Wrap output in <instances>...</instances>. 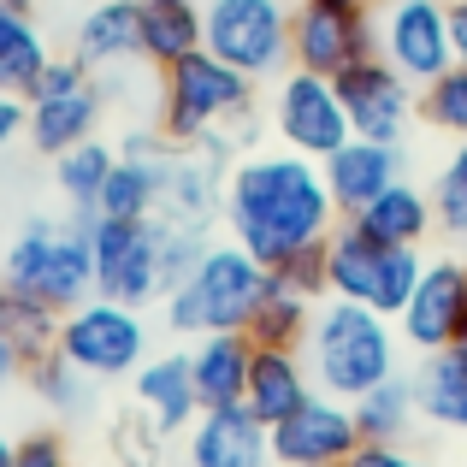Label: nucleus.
Returning a JSON list of instances; mask_svg holds the SVG:
<instances>
[{"label": "nucleus", "mask_w": 467, "mask_h": 467, "mask_svg": "<svg viewBox=\"0 0 467 467\" xmlns=\"http://www.w3.org/2000/svg\"><path fill=\"white\" fill-rule=\"evenodd\" d=\"M24 385L36 390V402H42V409H54V414H83V409H89L95 379L78 373V367H71L66 355L54 349V355H42V361L24 367Z\"/></svg>", "instance_id": "obj_30"}, {"label": "nucleus", "mask_w": 467, "mask_h": 467, "mask_svg": "<svg viewBox=\"0 0 467 467\" xmlns=\"http://www.w3.org/2000/svg\"><path fill=\"white\" fill-rule=\"evenodd\" d=\"M0 278L30 290L54 314H71L95 296V254H89V213L71 219H24L18 237L0 249Z\"/></svg>", "instance_id": "obj_3"}, {"label": "nucleus", "mask_w": 467, "mask_h": 467, "mask_svg": "<svg viewBox=\"0 0 467 467\" xmlns=\"http://www.w3.org/2000/svg\"><path fill=\"white\" fill-rule=\"evenodd\" d=\"M59 355H66L78 373H89L95 385L107 379H130L149 361V319L130 302H113L95 290L89 302H78L71 314H59Z\"/></svg>", "instance_id": "obj_7"}, {"label": "nucleus", "mask_w": 467, "mask_h": 467, "mask_svg": "<svg viewBox=\"0 0 467 467\" xmlns=\"http://www.w3.org/2000/svg\"><path fill=\"white\" fill-rule=\"evenodd\" d=\"M30 119H24V137H30L36 154H66L78 142H89L107 119V89L83 59H47L42 83L24 95Z\"/></svg>", "instance_id": "obj_9"}, {"label": "nucleus", "mask_w": 467, "mask_h": 467, "mask_svg": "<svg viewBox=\"0 0 467 467\" xmlns=\"http://www.w3.org/2000/svg\"><path fill=\"white\" fill-rule=\"evenodd\" d=\"M249 361L254 343L249 331H207L190 349V373H195V402L202 409H237L249 390Z\"/></svg>", "instance_id": "obj_22"}, {"label": "nucleus", "mask_w": 467, "mask_h": 467, "mask_svg": "<svg viewBox=\"0 0 467 467\" xmlns=\"http://www.w3.org/2000/svg\"><path fill=\"white\" fill-rule=\"evenodd\" d=\"M326 171V190L337 202V219H355L373 195H385L402 178V149L397 142H373V137H349L337 154L319 160Z\"/></svg>", "instance_id": "obj_18"}, {"label": "nucleus", "mask_w": 467, "mask_h": 467, "mask_svg": "<svg viewBox=\"0 0 467 467\" xmlns=\"http://www.w3.org/2000/svg\"><path fill=\"white\" fill-rule=\"evenodd\" d=\"M6 6H30V0H6Z\"/></svg>", "instance_id": "obj_42"}, {"label": "nucleus", "mask_w": 467, "mask_h": 467, "mask_svg": "<svg viewBox=\"0 0 467 467\" xmlns=\"http://www.w3.org/2000/svg\"><path fill=\"white\" fill-rule=\"evenodd\" d=\"M420 420V402H414V373H390L385 385H373L355 402V426H361L367 444H402Z\"/></svg>", "instance_id": "obj_27"}, {"label": "nucleus", "mask_w": 467, "mask_h": 467, "mask_svg": "<svg viewBox=\"0 0 467 467\" xmlns=\"http://www.w3.org/2000/svg\"><path fill=\"white\" fill-rule=\"evenodd\" d=\"M202 47L266 83L290 71V0H202Z\"/></svg>", "instance_id": "obj_8"}, {"label": "nucleus", "mask_w": 467, "mask_h": 467, "mask_svg": "<svg viewBox=\"0 0 467 467\" xmlns=\"http://www.w3.org/2000/svg\"><path fill=\"white\" fill-rule=\"evenodd\" d=\"M343 467H432V462L414 456L409 444H367V438H361V450H355Z\"/></svg>", "instance_id": "obj_35"}, {"label": "nucleus", "mask_w": 467, "mask_h": 467, "mask_svg": "<svg viewBox=\"0 0 467 467\" xmlns=\"http://www.w3.org/2000/svg\"><path fill=\"white\" fill-rule=\"evenodd\" d=\"M302 355H308L314 390H326L337 402H361L373 385L402 373V331L385 314L361 308V302L319 296Z\"/></svg>", "instance_id": "obj_2"}, {"label": "nucleus", "mask_w": 467, "mask_h": 467, "mask_svg": "<svg viewBox=\"0 0 467 467\" xmlns=\"http://www.w3.org/2000/svg\"><path fill=\"white\" fill-rule=\"evenodd\" d=\"M444 6H462V0H444Z\"/></svg>", "instance_id": "obj_43"}, {"label": "nucleus", "mask_w": 467, "mask_h": 467, "mask_svg": "<svg viewBox=\"0 0 467 467\" xmlns=\"http://www.w3.org/2000/svg\"><path fill=\"white\" fill-rule=\"evenodd\" d=\"M456 349H462V355H467V319H462V337H456Z\"/></svg>", "instance_id": "obj_40"}, {"label": "nucleus", "mask_w": 467, "mask_h": 467, "mask_svg": "<svg viewBox=\"0 0 467 467\" xmlns=\"http://www.w3.org/2000/svg\"><path fill=\"white\" fill-rule=\"evenodd\" d=\"M266 266L237 243H207V254L195 261V273L166 296V326L178 337H207V331H243L261 302Z\"/></svg>", "instance_id": "obj_5"}, {"label": "nucleus", "mask_w": 467, "mask_h": 467, "mask_svg": "<svg viewBox=\"0 0 467 467\" xmlns=\"http://www.w3.org/2000/svg\"><path fill=\"white\" fill-rule=\"evenodd\" d=\"M89 254L95 290L130 308H149L166 296L160 285V219H101L89 213Z\"/></svg>", "instance_id": "obj_10"}, {"label": "nucleus", "mask_w": 467, "mask_h": 467, "mask_svg": "<svg viewBox=\"0 0 467 467\" xmlns=\"http://www.w3.org/2000/svg\"><path fill=\"white\" fill-rule=\"evenodd\" d=\"M337 95H343V113H349L355 137H373V142H402L409 119L420 113V89H414L402 71H390L379 54L355 59L349 71H337Z\"/></svg>", "instance_id": "obj_15"}, {"label": "nucleus", "mask_w": 467, "mask_h": 467, "mask_svg": "<svg viewBox=\"0 0 467 467\" xmlns=\"http://www.w3.org/2000/svg\"><path fill=\"white\" fill-rule=\"evenodd\" d=\"M462 319H467V261L438 254V261H426L420 278H414V296L402 302L397 331H402L409 349L432 355V349H450V343L462 337Z\"/></svg>", "instance_id": "obj_16"}, {"label": "nucleus", "mask_w": 467, "mask_h": 467, "mask_svg": "<svg viewBox=\"0 0 467 467\" xmlns=\"http://www.w3.org/2000/svg\"><path fill=\"white\" fill-rule=\"evenodd\" d=\"M432 219H438V231H444L450 243H467V142H456L450 149V160L438 166V178H432Z\"/></svg>", "instance_id": "obj_32"}, {"label": "nucleus", "mask_w": 467, "mask_h": 467, "mask_svg": "<svg viewBox=\"0 0 467 467\" xmlns=\"http://www.w3.org/2000/svg\"><path fill=\"white\" fill-rule=\"evenodd\" d=\"M314 308H319L314 290H302L296 278H285V273H266L261 302H254V314H249L243 331H249L254 349H302V343H308V326H314Z\"/></svg>", "instance_id": "obj_23"}, {"label": "nucleus", "mask_w": 467, "mask_h": 467, "mask_svg": "<svg viewBox=\"0 0 467 467\" xmlns=\"http://www.w3.org/2000/svg\"><path fill=\"white\" fill-rule=\"evenodd\" d=\"M314 397V373L302 349H254L249 361V390H243V409L261 426H278L285 414H296Z\"/></svg>", "instance_id": "obj_21"}, {"label": "nucleus", "mask_w": 467, "mask_h": 467, "mask_svg": "<svg viewBox=\"0 0 467 467\" xmlns=\"http://www.w3.org/2000/svg\"><path fill=\"white\" fill-rule=\"evenodd\" d=\"M18 379H24V355H18V349H12V343H6V337H0V397H6V390H12V385H18Z\"/></svg>", "instance_id": "obj_37"}, {"label": "nucleus", "mask_w": 467, "mask_h": 467, "mask_svg": "<svg viewBox=\"0 0 467 467\" xmlns=\"http://www.w3.org/2000/svg\"><path fill=\"white\" fill-rule=\"evenodd\" d=\"M12 462H18V438L0 432V467H12Z\"/></svg>", "instance_id": "obj_39"}, {"label": "nucleus", "mask_w": 467, "mask_h": 467, "mask_svg": "<svg viewBox=\"0 0 467 467\" xmlns=\"http://www.w3.org/2000/svg\"><path fill=\"white\" fill-rule=\"evenodd\" d=\"M0 337H6L12 349L24 355V367H30V361H42V355H54L59 314L47 308V302H36L30 290H18V285L0 278Z\"/></svg>", "instance_id": "obj_28"}, {"label": "nucleus", "mask_w": 467, "mask_h": 467, "mask_svg": "<svg viewBox=\"0 0 467 467\" xmlns=\"http://www.w3.org/2000/svg\"><path fill=\"white\" fill-rule=\"evenodd\" d=\"M47 59H54V47H47V36L36 30L30 6H6V0H0V89L30 95L36 83H42Z\"/></svg>", "instance_id": "obj_26"}, {"label": "nucleus", "mask_w": 467, "mask_h": 467, "mask_svg": "<svg viewBox=\"0 0 467 467\" xmlns=\"http://www.w3.org/2000/svg\"><path fill=\"white\" fill-rule=\"evenodd\" d=\"M414 402H420V420L444 426V432H467V355L456 343L420 355V367H414Z\"/></svg>", "instance_id": "obj_24"}, {"label": "nucleus", "mask_w": 467, "mask_h": 467, "mask_svg": "<svg viewBox=\"0 0 467 467\" xmlns=\"http://www.w3.org/2000/svg\"><path fill=\"white\" fill-rule=\"evenodd\" d=\"M71 59L101 78L119 66H149L142 59V0H89V12L71 30Z\"/></svg>", "instance_id": "obj_19"}, {"label": "nucleus", "mask_w": 467, "mask_h": 467, "mask_svg": "<svg viewBox=\"0 0 467 467\" xmlns=\"http://www.w3.org/2000/svg\"><path fill=\"white\" fill-rule=\"evenodd\" d=\"M24 119H30V107H24V95H6V89H0V154H6L12 142L24 137Z\"/></svg>", "instance_id": "obj_36"}, {"label": "nucleus", "mask_w": 467, "mask_h": 467, "mask_svg": "<svg viewBox=\"0 0 467 467\" xmlns=\"http://www.w3.org/2000/svg\"><path fill=\"white\" fill-rule=\"evenodd\" d=\"M367 54H379L367 6H355V0H296L290 6V66L337 78Z\"/></svg>", "instance_id": "obj_13"}, {"label": "nucleus", "mask_w": 467, "mask_h": 467, "mask_svg": "<svg viewBox=\"0 0 467 467\" xmlns=\"http://www.w3.org/2000/svg\"><path fill=\"white\" fill-rule=\"evenodd\" d=\"M107 444H113L119 467H166V432H160L142 409L119 414L113 432H107Z\"/></svg>", "instance_id": "obj_33"}, {"label": "nucleus", "mask_w": 467, "mask_h": 467, "mask_svg": "<svg viewBox=\"0 0 467 467\" xmlns=\"http://www.w3.org/2000/svg\"><path fill=\"white\" fill-rule=\"evenodd\" d=\"M355 6H367V12H373V6H379V0H355Z\"/></svg>", "instance_id": "obj_41"}, {"label": "nucleus", "mask_w": 467, "mask_h": 467, "mask_svg": "<svg viewBox=\"0 0 467 467\" xmlns=\"http://www.w3.org/2000/svg\"><path fill=\"white\" fill-rule=\"evenodd\" d=\"M178 467H278L273 438L249 409H202L195 426L183 432V462Z\"/></svg>", "instance_id": "obj_17"}, {"label": "nucleus", "mask_w": 467, "mask_h": 467, "mask_svg": "<svg viewBox=\"0 0 467 467\" xmlns=\"http://www.w3.org/2000/svg\"><path fill=\"white\" fill-rule=\"evenodd\" d=\"M130 390H137V409L149 414L160 432H190L202 402H195V373H190V355H149V361L130 373Z\"/></svg>", "instance_id": "obj_20"}, {"label": "nucleus", "mask_w": 467, "mask_h": 467, "mask_svg": "<svg viewBox=\"0 0 467 467\" xmlns=\"http://www.w3.org/2000/svg\"><path fill=\"white\" fill-rule=\"evenodd\" d=\"M219 219H225V237L249 249L266 273H278L302 249H319L343 225L319 160H302L290 149L243 154L225 178V213Z\"/></svg>", "instance_id": "obj_1"}, {"label": "nucleus", "mask_w": 467, "mask_h": 467, "mask_svg": "<svg viewBox=\"0 0 467 467\" xmlns=\"http://www.w3.org/2000/svg\"><path fill=\"white\" fill-rule=\"evenodd\" d=\"M337 467H343V462H337Z\"/></svg>", "instance_id": "obj_44"}, {"label": "nucleus", "mask_w": 467, "mask_h": 467, "mask_svg": "<svg viewBox=\"0 0 467 467\" xmlns=\"http://www.w3.org/2000/svg\"><path fill=\"white\" fill-rule=\"evenodd\" d=\"M373 36H379V59H385L390 71H402L414 89L456 66L444 0H379L373 6Z\"/></svg>", "instance_id": "obj_12"}, {"label": "nucleus", "mask_w": 467, "mask_h": 467, "mask_svg": "<svg viewBox=\"0 0 467 467\" xmlns=\"http://www.w3.org/2000/svg\"><path fill=\"white\" fill-rule=\"evenodd\" d=\"M355 225L373 231V237H385V243H402V249H420V243L438 231V219H432V195H426L420 183L397 178L385 195H373V202L355 213Z\"/></svg>", "instance_id": "obj_25"}, {"label": "nucleus", "mask_w": 467, "mask_h": 467, "mask_svg": "<svg viewBox=\"0 0 467 467\" xmlns=\"http://www.w3.org/2000/svg\"><path fill=\"white\" fill-rule=\"evenodd\" d=\"M450 47H456V66H467V0L450 6Z\"/></svg>", "instance_id": "obj_38"}, {"label": "nucleus", "mask_w": 467, "mask_h": 467, "mask_svg": "<svg viewBox=\"0 0 467 467\" xmlns=\"http://www.w3.org/2000/svg\"><path fill=\"white\" fill-rule=\"evenodd\" d=\"M113 166H119V149H113V142H101V137H89V142H78V149L54 154V183H59V195L71 202V213H95L101 183H107V171H113Z\"/></svg>", "instance_id": "obj_29"}, {"label": "nucleus", "mask_w": 467, "mask_h": 467, "mask_svg": "<svg viewBox=\"0 0 467 467\" xmlns=\"http://www.w3.org/2000/svg\"><path fill=\"white\" fill-rule=\"evenodd\" d=\"M273 137H278V149H290V154H302V160L337 154L343 142L355 137L349 113H343L337 83L319 78V71L290 66L285 78H278V89H273Z\"/></svg>", "instance_id": "obj_11"}, {"label": "nucleus", "mask_w": 467, "mask_h": 467, "mask_svg": "<svg viewBox=\"0 0 467 467\" xmlns=\"http://www.w3.org/2000/svg\"><path fill=\"white\" fill-rule=\"evenodd\" d=\"M420 249H402V243H385L373 231H361L355 219H343L326 237V296L361 302V308L397 319L402 302L414 296V278H420Z\"/></svg>", "instance_id": "obj_6"}, {"label": "nucleus", "mask_w": 467, "mask_h": 467, "mask_svg": "<svg viewBox=\"0 0 467 467\" xmlns=\"http://www.w3.org/2000/svg\"><path fill=\"white\" fill-rule=\"evenodd\" d=\"M249 119H254V78H243L237 66H225L207 47L160 71V130L178 149L213 137V130L249 137Z\"/></svg>", "instance_id": "obj_4"}, {"label": "nucleus", "mask_w": 467, "mask_h": 467, "mask_svg": "<svg viewBox=\"0 0 467 467\" xmlns=\"http://www.w3.org/2000/svg\"><path fill=\"white\" fill-rule=\"evenodd\" d=\"M420 119L438 137L467 142V66H450L432 83H420Z\"/></svg>", "instance_id": "obj_31"}, {"label": "nucleus", "mask_w": 467, "mask_h": 467, "mask_svg": "<svg viewBox=\"0 0 467 467\" xmlns=\"http://www.w3.org/2000/svg\"><path fill=\"white\" fill-rule=\"evenodd\" d=\"M12 467H78V462H71V450H66L59 432H24L18 438V462Z\"/></svg>", "instance_id": "obj_34"}, {"label": "nucleus", "mask_w": 467, "mask_h": 467, "mask_svg": "<svg viewBox=\"0 0 467 467\" xmlns=\"http://www.w3.org/2000/svg\"><path fill=\"white\" fill-rule=\"evenodd\" d=\"M278 467H337L361 450V426H355V402H337L326 390H314L296 414H285L278 426H266Z\"/></svg>", "instance_id": "obj_14"}]
</instances>
